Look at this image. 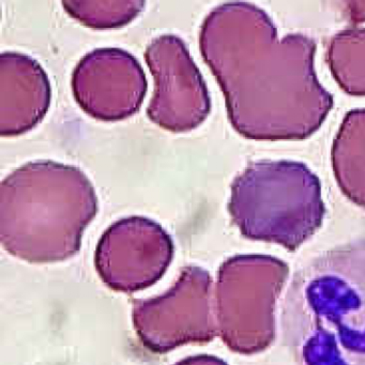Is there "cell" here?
I'll list each match as a JSON object with an SVG mask.
<instances>
[{"instance_id": "cell-1", "label": "cell", "mask_w": 365, "mask_h": 365, "mask_svg": "<svg viewBox=\"0 0 365 365\" xmlns=\"http://www.w3.org/2000/svg\"><path fill=\"white\" fill-rule=\"evenodd\" d=\"M200 51L217 78L228 119L245 138L300 140L315 133L333 106L316 76L313 39H279L264 10L230 1L217 6L200 27Z\"/></svg>"}, {"instance_id": "cell-2", "label": "cell", "mask_w": 365, "mask_h": 365, "mask_svg": "<svg viewBox=\"0 0 365 365\" xmlns=\"http://www.w3.org/2000/svg\"><path fill=\"white\" fill-rule=\"evenodd\" d=\"M97 212L95 187L80 168L29 162L1 182L0 240L25 262H63L78 253Z\"/></svg>"}, {"instance_id": "cell-3", "label": "cell", "mask_w": 365, "mask_h": 365, "mask_svg": "<svg viewBox=\"0 0 365 365\" xmlns=\"http://www.w3.org/2000/svg\"><path fill=\"white\" fill-rule=\"evenodd\" d=\"M230 190L228 211L241 234L289 251L309 240L326 215L319 179L300 162H255Z\"/></svg>"}, {"instance_id": "cell-4", "label": "cell", "mask_w": 365, "mask_h": 365, "mask_svg": "<svg viewBox=\"0 0 365 365\" xmlns=\"http://www.w3.org/2000/svg\"><path fill=\"white\" fill-rule=\"evenodd\" d=\"M288 267L264 255H238L217 272V330L232 351L253 354L268 348L275 336V307Z\"/></svg>"}, {"instance_id": "cell-5", "label": "cell", "mask_w": 365, "mask_h": 365, "mask_svg": "<svg viewBox=\"0 0 365 365\" xmlns=\"http://www.w3.org/2000/svg\"><path fill=\"white\" fill-rule=\"evenodd\" d=\"M132 322L143 345L155 354L212 341L219 330L210 273L185 267L165 294L134 300Z\"/></svg>"}, {"instance_id": "cell-6", "label": "cell", "mask_w": 365, "mask_h": 365, "mask_svg": "<svg viewBox=\"0 0 365 365\" xmlns=\"http://www.w3.org/2000/svg\"><path fill=\"white\" fill-rule=\"evenodd\" d=\"M145 61L155 85L148 118L174 133L200 127L210 114L211 98L185 41L175 35L160 36L147 46Z\"/></svg>"}, {"instance_id": "cell-7", "label": "cell", "mask_w": 365, "mask_h": 365, "mask_svg": "<svg viewBox=\"0 0 365 365\" xmlns=\"http://www.w3.org/2000/svg\"><path fill=\"white\" fill-rule=\"evenodd\" d=\"M174 241L153 220H119L102 235L95 253L101 281L115 292H132L155 285L174 258Z\"/></svg>"}, {"instance_id": "cell-8", "label": "cell", "mask_w": 365, "mask_h": 365, "mask_svg": "<svg viewBox=\"0 0 365 365\" xmlns=\"http://www.w3.org/2000/svg\"><path fill=\"white\" fill-rule=\"evenodd\" d=\"M71 86L76 103L87 115L98 120L119 121L140 110L148 83L133 55L121 48H104L81 59Z\"/></svg>"}, {"instance_id": "cell-9", "label": "cell", "mask_w": 365, "mask_h": 365, "mask_svg": "<svg viewBox=\"0 0 365 365\" xmlns=\"http://www.w3.org/2000/svg\"><path fill=\"white\" fill-rule=\"evenodd\" d=\"M48 74L27 55L5 52L0 56V134L22 135L39 125L51 106Z\"/></svg>"}, {"instance_id": "cell-10", "label": "cell", "mask_w": 365, "mask_h": 365, "mask_svg": "<svg viewBox=\"0 0 365 365\" xmlns=\"http://www.w3.org/2000/svg\"><path fill=\"white\" fill-rule=\"evenodd\" d=\"M331 158L341 192L354 204L365 207V108L346 115Z\"/></svg>"}, {"instance_id": "cell-11", "label": "cell", "mask_w": 365, "mask_h": 365, "mask_svg": "<svg viewBox=\"0 0 365 365\" xmlns=\"http://www.w3.org/2000/svg\"><path fill=\"white\" fill-rule=\"evenodd\" d=\"M328 63L345 93L365 96V29L337 34L329 46Z\"/></svg>"}, {"instance_id": "cell-12", "label": "cell", "mask_w": 365, "mask_h": 365, "mask_svg": "<svg viewBox=\"0 0 365 365\" xmlns=\"http://www.w3.org/2000/svg\"><path fill=\"white\" fill-rule=\"evenodd\" d=\"M70 16L93 29H120L130 24L144 10L145 1L117 0V1H63Z\"/></svg>"}, {"instance_id": "cell-13", "label": "cell", "mask_w": 365, "mask_h": 365, "mask_svg": "<svg viewBox=\"0 0 365 365\" xmlns=\"http://www.w3.org/2000/svg\"><path fill=\"white\" fill-rule=\"evenodd\" d=\"M174 365H228L221 359L209 354H198V356H192L189 358L183 359Z\"/></svg>"}, {"instance_id": "cell-14", "label": "cell", "mask_w": 365, "mask_h": 365, "mask_svg": "<svg viewBox=\"0 0 365 365\" xmlns=\"http://www.w3.org/2000/svg\"><path fill=\"white\" fill-rule=\"evenodd\" d=\"M350 16L354 22H364L365 21V3L364 1H352L349 3Z\"/></svg>"}]
</instances>
